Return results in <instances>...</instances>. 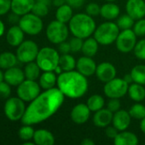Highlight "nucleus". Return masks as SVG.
Segmentation results:
<instances>
[{
    "instance_id": "nucleus-6",
    "label": "nucleus",
    "mask_w": 145,
    "mask_h": 145,
    "mask_svg": "<svg viewBox=\"0 0 145 145\" xmlns=\"http://www.w3.org/2000/svg\"><path fill=\"white\" fill-rule=\"evenodd\" d=\"M69 28L66 23L57 20H52L46 27V37L53 44H59L68 39L69 35Z\"/></svg>"
},
{
    "instance_id": "nucleus-28",
    "label": "nucleus",
    "mask_w": 145,
    "mask_h": 145,
    "mask_svg": "<svg viewBox=\"0 0 145 145\" xmlns=\"http://www.w3.org/2000/svg\"><path fill=\"white\" fill-rule=\"evenodd\" d=\"M73 16V8L68 3H65L58 7L56 11V20L66 24L70 21Z\"/></svg>"
},
{
    "instance_id": "nucleus-26",
    "label": "nucleus",
    "mask_w": 145,
    "mask_h": 145,
    "mask_svg": "<svg viewBox=\"0 0 145 145\" xmlns=\"http://www.w3.org/2000/svg\"><path fill=\"white\" fill-rule=\"evenodd\" d=\"M127 94L134 102H142L145 99L144 86L136 82H132L129 85Z\"/></svg>"
},
{
    "instance_id": "nucleus-3",
    "label": "nucleus",
    "mask_w": 145,
    "mask_h": 145,
    "mask_svg": "<svg viewBox=\"0 0 145 145\" xmlns=\"http://www.w3.org/2000/svg\"><path fill=\"white\" fill-rule=\"evenodd\" d=\"M68 28L73 37L85 39L93 35L97 24L92 16L86 13H78L73 14L68 22Z\"/></svg>"
},
{
    "instance_id": "nucleus-40",
    "label": "nucleus",
    "mask_w": 145,
    "mask_h": 145,
    "mask_svg": "<svg viewBox=\"0 0 145 145\" xmlns=\"http://www.w3.org/2000/svg\"><path fill=\"white\" fill-rule=\"evenodd\" d=\"M83 42L84 39L78 37H73L69 40L70 43V48H71V52L72 53H78L80 52L83 47Z\"/></svg>"
},
{
    "instance_id": "nucleus-25",
    "label": "nucleus",
    "mask_w": 145,
    "mask_h": 145,
    "mask_svg": "<svg viewBox=\"0 0 145 145\" xmlns=\"http://www.w3.org/2000/svg\"><path fill=\"white\" fill-rule=\"evenodd\" d=\"M57 75L55 71H43L38 78V83L42 89L48 90L56 88Z\"/></svg>"
},
{
    "instance_id": "nucleus-55",
    "label": "nucleus",
    "mask_w": 145,
    "mask_h": 145,
    "mask_svg": "<svg viewBox=\"0 0 145 145\" xmlns=\"http://www.w3.org/2000/svg\"><path fill=\"white\" fill-rule=\"evenodd\" d=\"M4 81V73L0 70V82Z\"/></svg>"
},
{
    "instance_id": "nucleus-39",
    "label": "nucleus",
    "mask_w": 145,
    "mask_h": 145,
    "mask_svg": "<svg viewBox=\"0 0 145 145\" xmlns=\"http://www.w3.org/2000/svg\"><path fill=\"white\" fill-rule=\"evenodd\" d=\"M133 31L138 37H144L145 36V19L142 18L139 20H135L134 25L132 27Z\"/></svg>"
},
{
    "instance_id": "nucleus-56",
    "label": "nucleus",
    "mask_w": 145,
    "mask_h": 145,
    "mask_svg": "<svg viewBox=\"0 0 145 145\" xmlns=\"http://www.w3.org/2000/svg\"><path fill=\"white\" fill-rule=\"evenodd\" d=\"M105 1H107V2H115L116 0H105Z\"/></svg>"
},
{
    "instance_id": "nucleus-44",
    "label": "nucleus",
    "mask_w": 145,
    "mask_h": 145,
    "mask_svg": "<svg viewBox=\"0 0 145 145\" xmlns=\"http://www.w3.org/2000/svg\"><path fill=\"white\" fill-rule=\"evenodd\" d=\"M11 10V0H0V16Z\"/></svg>"
},
{
    "instance_id": "nucleus-38",
    "label": "nucleus",
    "mask_w": 145,
    "mask_h": 145,
    "mask_svg": "<svg viewBox=\"0 0 145 145\" xmlns=\"http://www.w3.org/2000/svg\"><path fill=\"white\" fill-rule=\"evenodd\" d=\"M134 55L140 60H145V38H143L137 42L134 49Z\"/></svg>"
},
{
    "instance_id": "nucleus-31",
    "label": "nucleus",
    "mask_w": 145,
    "mask_h": 145,
    "mask_svg": "<svg viewBox=\"0 0 145 145\" xmlns=\"http://www.w3.org/2000/svg\"><path fill=\"white\" fill-rule=\"evenodd\" d=\"M77 60L70 54H61L59 59V66L63 71H70L76 69Z\"/></svg>"
},
{
    "instance_id": "nucleus-5",
    "label": "nucleus",
    "mask_w": 145,
    "mask_h": 145,
    "mask_svg": "<svg viewBox=\"0 0 145 145\" xmlns=\"http://www.w3.org/2000/svg\"><path fill=\"white\" fill-rule=\"evenodd\" d=\"M60 53L50 47H44L39 49L36 58V63L42 71H54L59 65Z\"/></svg>"
},
{
    "instance_id": "nucleus-33",
    "label": "nucleus",
    "mask_w": 145,
    "mask_h": 145,
    "mask_svg": "<svg viewBox=\"0 0 145 145\" xmlns=\"http://www.w3.org/2000/svg\"><path fill=\"white\" fill-rule=\"evenodd\" d=\"M132 82L145 86V65H137L131 70Z\"/></svg>"
},
{
    "instance_id": "nucleus-4",
    "label": "nucleus",
    "mask_w": 145,
    "mask_h": 145,
    "mask_svg": "<svg viewBox=\"0 0 145 145\" xmlns=\"http://www.w3.org/2000/svg\"><path fill=\"white\" fill-rule=\"evenodd\" d=\"M120 31L121 30L116 23L108 20L97 26L93 37L100 45L109 46L115 42Z\"/></svg>"
},
{
    "instance_id": "nucleus-12",
    "label": "nucleus",
    "mask_w": 145,
    "mask_h": 145,
    "mask_svg": "<svg viewBox=\"0 0 145 145\" xmlns=\"http://www.w3.org/2000/svg\"><path fill=\"white\" fill-rule=\"evenodd\" d=\"M138 42V36L132 29L121 30L115 41L117 49L122 54H128L133 51L134 47Z\"/></svg>"
},
{
    "instance_id": "nucleus-46",
    "label": "nucleus",
    "mask_w": 145,
    "mask_h": 145,
    "mask_svg": "<svg viewBox=\"0 0 145 145\" xmlns=\"http://www.w3.org/2000/svg\"><path fill=\"white\" fill-rule=\"evenodd\" d=\"M119 133V131L112 125V126H109V127H106V129H105V134H106V136L109 138H111V139H113L114 140V138L117 136V134Z\"/></svg>"
},
{
    "instance_id": "nucleus-54",
    "label": "nucleus",
    "mask_w": 145,
    "mask_h": 145,
    "mask_svg": "<svg viewBox=\"0 0 145 145\" xmlns=\"http://www.w3.org/2000/svg\"><path fill=\"white\" fill-rule=\"evenodd\" d=\"M37 2H40V3H45L47 5H50L52 3V0H35Z\"/></svg>"
},
{
    "instance_id": "nucleus-23",
    "label": "nucleus",
    "mask_w": 145,
    "mask_h": 145,
    "mask_svg": "<svg viewBox=\"0 0 145 145\" xmlns=\"http://www.w3.org/2000/svg\"><path fill=\"white\" fill-rule=\"evenodd\" d=\"M32 141L37 145H53L56 142L51 132L46 129H38L34 133Z\"/></svg>"
},
{
    "instance_id": "nucleus-47",
    "label": "nucleus",
    "mask_w": 145,
    "mask_h": 145,
    "mask_svg": "<svg viewBox=\"0 0 145 145\" xmlns=\"http://www.w3.org/2000/svg\"><path fill=\"white\" fill-rule=\"evenodd\" d=\"M85 0H66V3L70 5L73 8H79L82 7Z\"/></svg>"
},
{
    "instance_id": "nucleus-2",
    "label": "nucleus",
    "mask_w": 145,
    "mask_h": 145,
    "mask_svg": "<svg viewBox=\"0 0 145 145\" xmlns=\"http://www.w3.org/2000/svg\"><path fill=\"white\" fill-rule=\"evenodd\" d=\"M56 88L67 98L78 99L85 95L89 88V82L85 76L78 71H63L57 76Z\"/></svg>"
},
{
    "instance_id": "nucleus-52",
    "label": "nucleus",
    "mask_w": 145,
    "mask_h": 145,
    "mask_svg": "<svg viewBox=\"0 0 145 145\" xmlns=\"http://www.w3.org/2000/svg\"><path fill=\"white\" fill-rule=\"evenodd\" d=\"M4 31H5V25H4V23L0 20V37L4 34Z\"/></svg>"
},
{
    "instance_id": "nucleus-27",
    "label": "nucleus",
    "mask_w": 145,
    "mask_h": 145,
    "mask_svg": "<svg viewBox=\"0 0 145 145\" xmlns=\"http://www.w3.org/2000/svg\"><path fill=\"white\" fill-rule=\"evenodd\" d=\"M99 45L100 44L95 39L94 37H87V38L84 39V42H83V47H82L81 52L85 56L93 57V56H95L97 54V53L98 51Z\"/></svg>"
},
{
    "instance_id": "nucleus-14",
    "label": "nucleus",
    "mask_w": 145,
    "mask_h": 145,
    "mask_svg": "<svg viewBox=\"0 0 145 145\" xmlns=\"http://www.w3.org/2000/svg\"><path fill=\"white\" fill-rule=\"evenodd\" d=\"M91 110L86 104H78L73 107L70 112V118L73 122L78 125H82L88 121L91 116Z\"/></svg>"
},
{
    "instance_id": "nucleus-20",
    "label": "nucleus",
    "mask_w": 145,
    "mask_h": 145,
    "mask_svg": "<svg viewBox=\"0 0 145 145\" xmlns=\"http://www.w3.org/2000/svg\"><path fill=\"white\" fill-rule=\"evenodd\" d=\"M25 32L19 26V25H14L6 32V41L9 45L12 47H18L24 41Z\"/></svg>"
},
{
    "instance_id": "nucleus-17",
    "label": "nucleus",
    "mask_w": 145,
    "mask_h": 145,
    "mask_svg": "<svg viewBox=\"0 0 145 145\" xmlns=\"http://www.w3.org/2000/svg\"><path fill=\"white\" fill-rule=\"evenodd\" d=\"M132 116L129 112L125 110H119L118 111L114 113L112 125L119 131H126L131 125Z\"/></svg>"
},
{
    "instance_id": "nucleus-42",
    "label": "nucleus",
    "mask_w": 145,
    "mask_h": 145,
    "mask_svg": "<svg viewBox=\"0 0 145 145\" xmlns=\"http://www.w3.org/2000/svg\"><path fill=\"white\" fill-rule=\"evenodd\" d=\"M11 95V86L5 81L0 82V98L9 99Z\"/></svg>"
},
{
    "instance_id": "nucleus-34",
    "label": "nucleus",
    "mask_w": 145,
    "mask_h": 145,
    "mask_svg": "<svg viewBox=\"0 0 145 145\" xmlns=\"http://www.w3.org/2000/svg\"><path fill=\"white\" fill-rule=\"evenodd\" d=\"M132 119L141 121L145 117V106L141 102H136L128 110Z\"/></svg>"
},
{
    "instance_id": "nucleus-19",
    "label": "nucleus",
    "mask_w": 145,
    "mask_h": 145,
    "mask_svg": "<svg viewBox=\"0 0 145 145\" xmlns=\"http://www.w3.org/2000/svg\"><path fill=\"white\" fill-rule=\"evenodd\" d=\"M26 79L24 71L19 67L14 66L4 71V81L8 82L11 87L19 86Z\"/></svg>"
},
{
    "instance_id": "nucleus-24",
    "label": "nucleus",
    "mask_w": 145,
    "mask_h": 145,
    "mask_svg": "<svg viewBox=\"0 0 145 145\" xmlns=\"http://www.w3.org/2000/svg\"><path fill=\"white\" fill-rule=\"evenodd\" d=\"M138 142V136L126 130L119 132L117 136L114 138V144L115 145H137Z\"/></svg>"
},
{
    "instance_id": "nucleus-53",
    "label": "nucleus",
    "mask_w": 145,
    "mask_h": 145,
    "mask_svg": "<svg viewBox=\"0 0 145 145\" xmlns=\"http://www.w3.org/2000/svg\"><path fill=\"white\" fill-rule=\"evenodd\" d=\"M124 80L127 82V83H129V84H131V83H132L133 82H132V76H131V74L129 73V74H126L124 77Z\"/></svg>"
},
{
    "instance_id": "nucleus-7",
    "label": "nucleus",
    "mask_w": 145,
    "mask_h": 145,
    "mask_svg": "<svg viewBox=\"0 0 145 145\" xmlns=\"http://www.w3.org/2000/svg\"><path fill=\"white\" fill-rule=\"evenodd\" d=\"M25 103L19 97H9L7 99L3 107L6 117L11 121H21L26 109Z\"/></svg>"
},
{
    "instance_id": "nucleus-36",
    "label": "nucleus",
    "mask_w": 145,
    "mask_h": 145,
    "mask_svg": "<svg viewBox=\"0 0 145 145\" xmlns=\"http://www.w3.org/2000/svg\"><path fill=\"white\" fill-rule=\"evenodd\" d=\"M35 130L32 125H24L22 126L18 132V135L22 141H29L33 138Z\"/></svg>"
},
{
    "instance_id": "nucleus-15",
    "label": "nucleus",
    "mask_w": 145,
    "mask_h": 145,
    "mask_svg": "<svg viewBox=\"0 0 145 145\" xmlns=\"http://www.w3.org/2000/svg\"><path fill=\"white\" fill-rule=\"evenodd\" d=\"M97 66V65L92 57L84 55L77 59L76 70L86 77H89L96 73Z\"/></svg>"
},
{
    "instance_id": "nucleus-13",
    "label": "nucleus",
    "mask_w": 145,
    "mask_h": 145,
    "mask_svg": "<svg viewBox=\"0 0 145 145\" xmlns=\"http://www.w3.org/2000/svg\"><path fill=\"white\" fill-rule=\"evenodd\" d=\"M95 75L100 82L106 83L116 77L117 71L112 63L103 61L97 65Z\"/></svg>"
},
{
    "instance_id": "nucleus-1",
    "label": "nucleus",
    "mask_w": 145,
    "mask_h": 145,
    "mask_svg": "<svg viewBox=\"0 0 145 145\" xmlns=\"http://www.w3.org/2000/svg\"><path fill=\"white\" fill-rule=\"evenodd\" d=\"M64 99L65 96L58 88L44 90L27 105L21 119L22 124L35 125L45 121L58 111Z\"/></svg>"
},
{
    "instance_id": "nucleus-21",
    "label": "nucleus",
    "mask_w": 145,
    "mask_h": 145,
    "mask_svg": "<svg viewBox=\"0 0 145 145\" xmlns=\"http://www.w3.org/2000/svg\"><path fill=\"white\" fill-rule=\"evenodd\" d=\"M35 0H11V11L19 16L32 12Z\"/></svg>"
},
{
    "instance_id": "nucleus-37",
    "label": "nucleus",
    "mask_w": 145,
    "mask_h": 145,
    "mask_svg": "<svg viewBox=\"0 0 145 145\" xmlns=\"http://www.w3.org/2000/svg\"><path fill=\"white\" fill-rule=\"evenodd\" d=\"M32 13L41 18L45 17L49 14V5L36 1L32 9Z\"/></svg>"
},
{
    "instance_id": "nucleus-10",
    "label": "nucleus",
    "mask_w": 145,
    "mask_h": 145,
    "mask_svg": "<svg viewBox=\"0 0 145 145\" xmlns=\"http://www.w3.org/2000/svg\"><path fill=\"white\" fill-rule=\"evenodd\" d=\"M38 51V46L34 41L25 40L17 47L15 54L20 62L27 64L36 60Z\"/></svg>"
},
{
    "instance_id": "nucleus-16",
    "label": "nucleus",
    "mask_w": 145,
    "mask_h": 145,
    "mask_svg": "<svg viewBox=\"0 0 145 145\" xmlns=\"http://www.w3.org/2000/svg\"><path fill=\"white\" fill-rule=\"evenodd\" d=\"M126 11L135 20L144 18L145 0H127Z\"/></svg>"
},
{
    "instance_id": "nucleus-30",
    "label": "nucleus",
    "mask_w": 145,
    "mask_h": 145,
    "mask_svg": "<svg viewBox=\"0 0 145 145\" xmlns=\"http://www.w3.org/2000/svg\"><path fill=\"white\" fill-rule=\"evenodd\" d=\"M23 71L26 79H29V80L37 81L41 75V69L38 66V65L36 63V61H32L26 64Z\"/></svg>"
},
{
    "instance_id": "nucleus-22",
    "label": "nucleus",
    "mask_w": 145,
    "mask_h": 145,
    "mask_svg": "<svg viewBox=\"0 0 145 145\" xmlns=\"http://www.w3.org/2000/svg\"><path fill=\"white\" fill-rule=\"evenodd\" d=\"M121 8L113 2H108L101 6L100 15L107 20H114L120 16Z\"/></svg>"
},
{
    "instance_id": "nucleus-8",
    "label": "nucleus",
    "mask_w": 145,
    "mask_h": 145,
    "mask_svg": "<svg viewBox=\"0 0 145 145\" xmlns=\"http://www.w3.org/2000/svg\"><path fill=\"white\" fill-rule=\"evenodd\" d=\"M18 25L25 32V34L31 36L39 34L44 27L42 18L32 12L21 16Z\"/></svg>"
},
{
    "instance_id": "nucleus-50",
    "label": "nucleus",
    "mask_w": 145,
    "mask_h": 145,
    "mask_svg": "<svg viewBox=\"0 0 145 145\" xmlns=\"http://www.w3.org/2000/svg\"><path fill=\"white\" fill-rule=\"evenodd\" d=\"M81 144L82 145H94L95 142L91 139V138H85L81 141Z\"/></svg>"
},
{
    "instance_id": "nucleus-51",
    "label": "nucleus",
    "mask_w": 145,
    "mask_h": 145,
    "mask_svg": "<svg viewBox=\"0 0 145 145\" xmlns=\"http://www.w3.org/2000/svg\"><path fill=\"white\" fill-rule=\"evenodd\" d=\"M139 127H140V130H141V132L145 134V117L144 119H142L141 121H140V125H139Z\"/></svg>"
},
{
    "instance_id": "nucleus-9",
    "label": "nucleus",
    "mask_w": 145,
    "mask_h": 145,
    "mask_svg": "<svg viewBox=\"0 0 145 145\" xmlns=\"http://www.w3.org/2000/svg\"><path fill=\"white\" fill-rule=\"evenodd\" d=\"M129 85L124 78L115 77L104 84L103 93L109 99H121L127 94Z\"/></svg>"
},
{
    "instance_id": "nucleus-41",
    "label": "nucleus",
    "mask_w": 145,
    "mask_h": 145,
    "mask_svg": "<svg viewBox=\"0 0 145 145\" xmlns=\"http://www.w3.org/2000/svg\"><path fill=\"white\" fill-rule=\"evenodd\" d=\"M100 10H101V6H99L97 3L94 2L89 3L85 7V13L92 17L100 14Z\"/></svg>"
},
{
    "instance_id": "nucleus-32",
    "label": "nucleus",
    "mask_w": 145,
    "mask_h": 145,
    "mask_svg": "<svg viewBox=\"0 0 145 145\" xmlns=\"http://www.w3.org/2000/svg\"><path fill=\"white\" fill-rule=\"evenodd\" d=\"M86 105L91 110V112H96L103 108L105 105V100L103 97L100 94H93L91 95L86 101Z\"/></svg>"
},
{
    "instance_id": "nucleus-43",
    "label": "nucleus",
    "mask_w": 145,
    "mask_h": 145,
    "mask_svg": "<svg viewBox=\"0 0 145 145\" xmlns=\"http://www.w3.org/2000/svg\"><path fill=\"white\" fill-rule=\"evenodd\" d=\"M121 101L120 99H110L107 104V109H109L111 112L115 113L121 110Z\"/></svg>"
},
{
    "instance_id": "nucleus-48",
    "label": "nucleus",
    "mask_w": 145,
    "mask_h": 145,
    "mask_svg": "<svg viewBox=\"0 0 145 145\" xmlns=\"http://www.w3.org/2000/svg\"><path fill=\"white\" fill-rule=\"evenodd\" d=\"M20 18H21V16H19L18 14L12 12V14H10L8 17V20L12 24H15V23H19Z\"/></svg>"
},
{
    "instance_id": "nucleus-11",
    "label": "nucleus",
    "mask_w": 145,
    "mask_h": 145,
    "mask_svg": "<svg viewBox=\"0 0 145 145\" xmlns=\"http://www.w3.org/2000/svg\"><path fill=\"white\" fill-rule=\"evenodd\" d=\"M41 93V87L38 82L33 80L25 79L17 86V96L24 102L30 103Z\"/></svg>"
},
{
    "instance_id": "nucleus-35",
    "label": "nucleus",
    "mask_w": 145,
    "mask_h": 145,
    "mask_svg": "<svg viewBox=\"0 0 145 145\" xmlns=\"http://www.w3.org/2000/svg\"><path fill=\"white\" fill-rule=\"evenodd\" d=\"M135 23V20L132 19L128 14H121L117 18V25L120 30H126V29H132Z\"/></svg>"
},
{
    "instance_id": "nucleus-29",
    "label": "nucleus",
    "mask_w": 145,
    "mask_h": 145,
    "mask_svg": "<svg viewBox=\"0 0 145 145\" xmlns=\"http://www.w3.org/2000/svg\"><path fill=\"white\" fill-rule=\"evenodd\" d=\"M18 61L16 54L11 52H3L0 54V69L7 70L14 67Z\"/></svg>"
},
{
    "instance_id": "nucleus-45",
    "label": "nucleus",
    "mask_w": 145,
    "mask_h": 145,
    "mask_svg": "<svg viewBox=\"0 0 145 145\" xmlns=\"http://www.w3.org/2000/svg\"><path fill=\"white\" fill-rule=\"evenodd\" d=\"M58 51L60 54H70L71 53V48H70V43L69 42L64 41L61 43L58 44Z\"/></svg>"
},
{
    "instance_id": "nucleus-18",
    "label": "nucleus",
    "mask_w": 145,
    "mask_h": 145,
    "mask_svg": "<svg viewBox=\"0 0 145 145\" xmlns=\"http://www.w3.org/2000/svg\"><path fill=\"white\" fill-rule=\"evenodd\" d=\"M114 113L111 112L107 108H103L96 112L92 118V122L94 126L99 128H106L110 124H112Z\"/></svg>"
},
{
    "instance_id": "nucleus-49",
    "label": "nucleus",
    "mask_w": 145,
    "mask_h": 145,
    "mask_svg": "<svg viewBox=\"0 0 145 145\" xmlns=\"http://www.w3.org/2000/svg\"><path fill=\"white\" fill-rule=\"evenodd\" d=\"M65 3H66V0H52V4L57 8Z\"/></svg>"
}]
</instances>
